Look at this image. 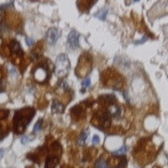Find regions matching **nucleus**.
Returning <instances> with one entry per match:
<instances>
[{
	"instance_id": "nucleus-24",
	"label": "nucleus",
	"mask_w": 168,
	"mask_h": 168,
	"mask_svg": "<svg viewBox=\"0 0 168 168\" xmlns=\"http://www.w3.org/2000/svg\"><path fill=\"white\" fill-rule=\"evenodd\" d=\"M7 30V24H0V32H4Z\"/></svg>"
},
{
	"instance_id": "nucleus-16",
	"label": "nucleus",
	"mask_w": 168,
	"mask_h": 168,
	"mask_svg": "<svg viewBox=\"0 0 168 168\" xmlns=\"http://www.w3.org/2000/svg\"><path fill=\"white\" fill-rule=\"evenodd\" d=\"M107 12H108V10H107V8H104V10H102L101 12H99V13H98L96 16H97L99 19H102V20H104V19H105V16H106Z\"/></svg>"
},
{
	"instance_id": "nucleus-7",
	"label": "nucleus",
	"mask_w": 168,
	"mask_h": 168,
	"mask_svg": "<svg viewBox=\"0 0 168 168\" xmlns=\"http://www.w3.org/2000/svg\"><path fill=\"white\" fill-rule=\"evenodd\" d=\"M108 107H107V111H108L109 115L111 116V118H120L121 115H122V109L121 107L118 105L117 103H112V104H107Z\"/></svg>"
},
{
	"instance_id": "nucleus-27",
	"label": "nucleus",
	"mask_w": 168,
	"mask_h": 168,
	"mask_svg": "<svg viewBox=\"0 0 168 168\" xmlns=\"http://www.w3.org/2000/svg\"><path fill=\"white\" fill-rule=\"evenodd\" d=\"M3 157V149H0V159Z\"/></svg>"
},
{
	"instance_id": "nucleus-3",
	"label": "nucleus",
	"mask_w": 168,
	"mask_h": 168,
	"mask_svg": "<svg viewBox=\"0 0 168 168\" xmlns=\"http://www.w3.org/2000/svg\"><path fill=\"white\" fill-rule=\"evenodd\" d=\"M55 68H56L57 76L59 78L66 76V74L68 73V69H69V60L66 55L62 54L60 56H58Z\"/></svg>"
},
{
	"instance_id": "nucleus-21",
	"label": "nucleus",
	"mask_w": 168,
	"mask_h": 168,
	"mask_svg": "<svg viewBox=\"0 0 168 168\" xmlns=\"http://www.w3.org/2000/svg\"><path fill=\"white\" fill-rule=\"evenodd\" d=\"M5 15V12H4V8L0 7V22L2 21V19H3V17Z\"/></svg>"
},
{
	"instance_id": "nucleus-17",
	"label": "nucleus",
	"mask_w": 168,
	"mask_h": 168,
	"mask_svg": "<svg viewBox=\"0 0 168 168\" xmlns=\"http://www.w3.org/2000/svg\"><path fill=\"white\" fill-rule=\"evenodd\" d=\"M8 129L7 128H3L1 125H0V140H2L3 138H5V136L7 135Z\"/></svg>"
},
{
	"instance_id": "nucleus-23",
	"label": "nucleus",
	"mask_w": 168,
	"mask_h": 168,
	"mask_svg": "<svg viewBox=\"0 0 168 168\" xmlns=\"http://www.w3.org/2000/svg\"><path fill=\"white\" fill-rule=\"evenodd\" d=\"M147 40V36H144L143 38H142L141 40H139V41L136 42V44H141V43H143V42H145Z\"/></svg>"
},
{
	"instance_id": "nucleus-20",
	"label": "nucleus",
	"mask_w": 168,
	"mask_h": 168,
	"mask_svg": "<svg viewBox=\"0 0 168 168\" xmlns=\"http://www.w3.org/2000/svg\"><path fill=\"white\" fill-rule=\"evenodd\" d=\"M25 41H27V44L28 45V46H32V45H34V43H35V41H34V39H32V38H25Z\"/></svg>"
},
{
	"instance_id": "nucleus-19",
	"label": "nucleus",
	"mask_w": 168,
	"mask_h": 168,
	"mask_svg": "<svg viewBox=\"0 0 168 168\" xmlns=\"http://www.w3.org/2000/svg\"><path fill=\"white\" fill-rule=\"evenodd\" d=\"M89 85H91V79H89V78H86V79H84V81L82 82L83 89H85L86 87H88ZM83 89H82V91H83Z\"/></svg>"
},
{
	"instance_id": "nucleus-2",
	"label": "nucleus",
	"mask_w": 168,
	"mask_h": 168,
	"mask_svg": "<svg viewBox=\"0 0 168 168\" xmlns=\"http://www.w3.org/2000/svg\"><path fill=\"white\" fill-rule=\"evenodd\" d=\"M94 118L97 121L96 125L101 129H105L111 126V116L109 115L107 109H100L97 112H95Z\"/></svg>"
},
{
	"instance_id": "nucleus-9",
	"label": "nucleus",
	"mask_w": 168,
	"mask_h": 168,
	"mask_svg": "<svg viewBox=\"0 0 168 168\" xmlns=\"http://www.w3.org/2000/svg\"><path fill=\"white\" fill-rule=\"evenodd\" d=\"M10 48L13 53L17 54L18 56H23V51L21 48V45H20V43L17 40H12L10 43Z\"/></svg>"
},
{
	"instance_id": "nucleus-22",
	"label": "nucleus",
	"mask_w": 168,
	"mask_h": 168,
	"mask_svg": "<svg viewBox=\"0 0 168 168\" xmlns=\"http://www.w3.org/2000/svg\"><path fill=\"white\" fill-rule=\"evenodd\" d=\"M31 139H32V138H30V137H22V138H21V142H22L23 144H25V143H27V142L30 141Z\"/></svg>"
},
{
	"instance_id": "nucleus-8",
	"label": "nucleus",
	"mask_w": 168,
	"mask_h": 168,
	"mask_svg": "<svg viewBox=\"0 0 168 168\" xmlns=\"http://www.w3.org/2000/svg\"><path fill=\"white\" fill-rule=\"evenodd\" d=\"M127 164V160L125 156H118V158L112 159L111 166L115 168H125Z\"/></svg>"
},
{
	"instance_id": "nucleus-12",
	"label": "nucleus",
	"mask_w": 168,
	"mask_h": 168,
	"mask_svg": "<svg viewBox=\"0 0 168 168\" xmlns=\"http://www.w3.org/2000/svg\"><path fill=\"white\" fill-rule=\"evenodd\" d=\"M96 168H108L107 166L106 162L103 160V159H100V160H98V162L96 163Z\"/></svg>"
},
{
	"instance_id": "nucleus-13",
	"label": "nucleus",
	"mask_w": 168,
	"mask_h": 168,
	"mask_svg": "<svg viewBox=\"0 0 168 168\" xmlns=\"http://www.w3.org/2000/svg\"><path fill=\"white\" fill-rule=\"evenodd\" d=\"M126 151H127V147H126V145H124L119 150H117V151H114V155L115 156H124L126 153Z\"/></svg>"
},
{
	"instance_id": "nucleus-14",
	"label": "nucleus",
	"mask_w": 168,
	"mask_h": 168,
	"mask_svg": "<svg viewBox=\"0 0 168 168\" xmlns=\"http://www.w3.org/2000/svg\"><path fill=\"white\" fill-rule=\"evenodd\" d=\"M10 115V111L8 109H0V120H4L7 119Z\"/></svg>"
},
{
	"instance_id": "nucleus-18",
	"label": "nucleus",
	"mask_w": 168,
	"mask_h": 168,
	"mask_svg": "<svg viewBox=\"0 0 168 168\" xmlns=\"http://www.w3.org/2000/svg\"><path fill=\"white\" fill-rule=\"evenodd\" d=\"M87 135H88V131H84L81 134L80 136V140H79V143L80 144H84V142L86 141V139H87Z\"/></svg>"
},
{
	"instance_id": "nucleus-6",
	"label": "nucleus",
	"mask_w": 168,
	"mask_h": 168,
	"mask_svg": "<svg viewBox=\"0 0 168 168\" xmlns=\"http://www.w3.org/2000/svg\"><path fill=\"white\" fill-rule=\"evenodd\" d=\"M79 37L80 35L76 31H72L68 35L67 38V44L72 50H76L79 47Z\"/></svg>"
},
{
	"instance_id": "nucleus-1",
	"label": "nucleus",
	"mask_w": 168,
	"mask_h": 168,
	"mask_svg": "<svg viewBox=\"0 0 168 168\" xmlns=\"http://www.w3.org/2000/svg\"><path fill=\"white\" fill-rule=\"evenodd\" d=\"M35 114H36V111H35V108H32V107H25V108L17 111L15 112L13 120L14 131L16 134H23Z\"/></svg>"
},
{
	"instance_id": "nucleus-15",
	"label": "nucleus",
	"mask_w": 168,
	"mask_h": 168,
	"mask_svg": "<svg viewBox=\"0 0 168 168\" xmlns=\"http://www.w3.org/2000/svg\"><path fill=\"white\" fill-rule=\"evenodd\" d=\"M41 128H42V120H39V121H37L36 124H35L34 129H33V134H36V132H38Z\"/></svg>"
},
{
	"instance_id": "nucleus-11",
	"label": "nucleus",
	"mask_w": 168,
	"mask_h": 168,
	"mask_svg": "<svg viewBox=\"0 0 168 168\" xmlns=\"http://www.w3.org/2000/svg\"><path fill=\"white\" fill-rule=\"evenodd\" d=\"M52 109H53L54 112H57V114H62V112L64 111V106H63V104L60 103L59 101L55 100V101H53Z\"/></svg>"
},
{
	"instance_id": "nucleus-4",
	"label": "nucleus",
	"mask_w": 168,
	"mask_h": 168,
	"mask_svg": "<svg viewBox=\"0 0 168 168\" xmlns=\"http://www.w3.org/2000/svg\"><path fill=\"white\" fill-rule=\"evenodd\" d=\"M103 81H104V83L106 84V86H108V87H111V88L118 89V91H120V89L122 88L123 80L119 74L111 75V73H109L108 76H105V75H104Z\"/></svg>"
},
{
	"instance_id": "nucleus-25",
	"label": "nucleus",
	"mask_w": 168,
	"mask_h": 168,
	"mask_svg": "<svg viewBox=\"0 0 168 168\" xmlns=\"http://www.w3.org/2000/svg\"><path fill=\"white\" fill-rule=\"evenodd\" d=\"M92 143H94V144L99 143V137H98V136H95V137H94V139H92Z\"/></svg>"
},
{
	"instance_id": "nucleus-26",
	"label": "nucleus",
	"mask_w": 168,
	"mask_h": 168,
	"mask_svg": "<svg viewBox=\"0 0 168 168\" xmlns=\"http://www.w3.org/2000/svg\"><path fill=\"white\" fill-rule=\"evenodd\" d=\"M5 89V87H4V84L1 82V81H0V92H2Z\"/></svg>"
},
{
	"instance_id": "nucleus-10",
	"label": "nucleus",
	"mask_w": 168,
	"mask_h": 168,
	"mask_svg": "<svg viewBox=\"0 0 168 168\" xmlns=\"http://www.w3.org/2000/svg\"><path fill=\"white\" fill-rule=\"evenodd\" d=\"M59 163V159L56 156H51L46 159L44 168H56L57 164Z\"/></svg>"
},
{
	"instance_id": "nucleus-5",
	"label": "nucleus",
	"mask_w": 168,
	"mask_h": 168,
	"mask_svg": "<svg viewBox=\"0 0 168 168\" xmlns=\"http://www.w3.org/2000/svg\"><path fill=\"white\" fill-rule=\"evenodd\" d=\"M60 34H61V32H60L58 28L56 27H52L50 30L47 31V33H46V36H45V39L47 43L50 45H55L57 42V40L59 39L60 37Z\"/></svg>"
}]
</instances>
